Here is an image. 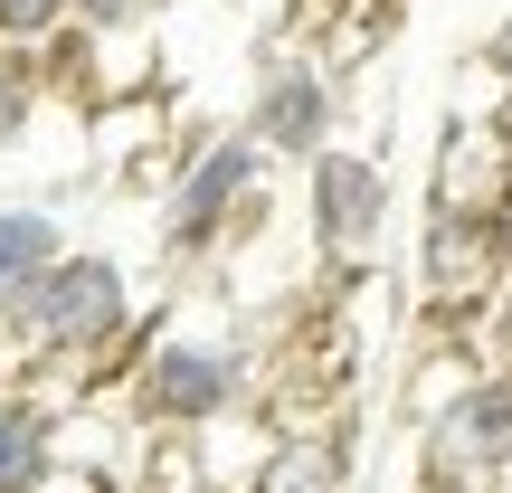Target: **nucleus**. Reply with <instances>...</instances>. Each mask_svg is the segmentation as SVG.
Segmentation results:
<instances>
[{
    "mask_svg": "<svg viewBox=\"0 0 512 493\" xmlns=\"http://www.w3.org/2000/svg\"><path fill=\"white\" fill-rule=\"evenodd\" d=\"M133 266L114 247H57L29 285H10L0 304V351L19 361H105L114 342H133Z\"/></svg>",
    "mask_w": 512,
    "mask_h": 493,
    "instance_id": "obj_1",
    "label": "nucleus"
},
{
    "mask_svg": "<svg viewBox=\"0 0 512 493\" xmlns=\"http://www.w3.org/2000/svg\"><path fill=\"white\" fill-rule=\"evenodd\" d=\"M247 219H266V152L247 143L238 124H209L171 152L162 181V256L171 266H200L238 238Z\"/></svg>",
    "mask_w": 512,
    "mask_h": 493,
    "instance_id": "obj_2",
    "label": "nucleus"
},
{
    "mask_svg": "<svg viewBox=\"0 0 512 493\" xmlns=\"http://www.w3.org/2000/svg\"><path fill=\"white\" fill-rule=\"evenodd\" d=\"M124 399L152 437H200L228 408H247V351L228 332H152Z\"/></svg>",
    "mask_w": 512,
    "mask_h": 493,
    "instance_id": "obj_3",
    "label": "nucleus"
},
{
    "mask_svg": "<svg viewBox=\"0 0 512 493\" xmlns=\"http://www.w3.org/2000/svg\"><path fill=\"white\" fill-rule=\"evenodd\" d=\"M342 114H351V95H342V67H332V57L256 48L247 95H238V133L266 152V162H294V171H304L323 143H342Z\"/></svg>",
    "mask_w": 512,
    "mask_h": 493,
    "instance_id": "obj_4",
    "label": "nucleus"
},
{
    "mask_svg": "<svg viewBox=\"0 0 512 493\" xmlns=\"http://www.w3.org/2000/svg\"><path fill=\"white\" fill-rule=\"evenodd\" d=\"M512 475V380L475 370L437 408H418V484L427 493H494Z\"/></svg>",
    "mask_w": 512,
    "mask_h": 493,
    "instance_id": "obj_5",
    "label": "nucleus"
},
{
    "mask_svg": "<svg viewBox=\"0 0 512 493\" xmlns=\"http://www.w3.org/2000/svg\"><path fill=\"white\" fill-rule=\"evenodd\" d=\"M389 209H399V190H389V162L370 143H323L304 162V238H313V256H323L332 275L380 256Z\"/></svg>",
    "mask_w": 512,
    "mask_h": 493,
    "instance_id": "obj_6",
    "label": "nucleus"
},
{
    "mask_svg": "<svg viewBox=\"0 0 512 493\" xmlns=\"http://www.w3.org/2000/svg\"><path fill=\"white\" fill-rule=\"evenodd\" d=\"M503 275H512V219L427 209V247H418V304L427 313H484Z\"/></svg>",
    "mask_w": 512,
    "mask_h": 493,
    "instance_id": "obj_7",
    "label": "nucleus"
},
{
    "mask_svg": "<svg viewBox=\"0 0 512 493\" xmlns=\"http://www.w3.org/2000/svg\"><path fill=\"white\" fill-rule=\"evenodd\" d=\"M437 209H512V124H446L437 152Z\"/></svg>",
    "mask_w": 512,
    "mask_h": 493,
    "instance_id": "obj_8",
    "label": "nucleus"
},
{
    "mask_svg": "<svg viewBox=\"0 0 512 493\" xmlns=\"http://www.w3.org/2000/svg\"><path fill=\"white\" fill-rule=\"evenodd\" d=\"M57 399H29V389H0V493H38L57 475Z\"/></svg>",
    "mask_w": 512,
    "mask_h": 493,
    "instance_id": "obj_9",
    "label": "nucleus"
},
{
    "mask_svg": "<svg viewBox=\"0 0 512 493\" xmlns=\"http://www.w3.org/2000/svg\"><path fill=\"white\" fill-rule=\"evenodd\" d=\"M48 114H57L48 57H38V48H0V152H29Z\"/></svg>",
    "mask_w": 512,
    "mask_h": 493,
    "instance_id": "obj_10",
    "label": "nucleus"
},
{
    "mask_svg": "<svg viewBox=\"0 0 512 493\" xmlns=\"http://www.w3.org/2000/svg\"><path fill=\"white\" fill-rule=\"evenodd\" d=\"M256 493H351V446L342 437H275Z\"/></svg>",
    "mask_w": 512,
    "mask_h": 493,
    "instance_id": "obj_11",
    "label": "nucleus"
},
{
    "mask_svg": "<svg viewBox=\"0 0 512 493\" xmlns=\"http://www.w3.org/2000/svg\"><path fill=\"white\" fill-rule=\"evenodd\" d=\"M57 247H67V219H57V209H29V200L0 209V304H10V285H29Z\"/></svg>",
    "mask_w": 512,
    "mask_h": 493,
    "instance_id": "obj_12",
    "label": "nucleus"
},
{
    "mask_svg": "<svg viewBox=\"0 0 512 493\" xmlns=\"http://www.w3.org/2000/svg\"><path fill=\"white\" fill-rule=\"evenodd\" d=\"M67 29H76V0H0V48H38L48 57Z\"/></svg>",
    "mask_w": 512,
    "mask_h": 493,
    "instance_id": "obj_13",
    "label": "nucleus"
},
{
    "mask_svg": "<svg viewBox=\"0 0 512 493\" xmlns=\"http://www.w3.org/2000/svg\"><path fill=\"white\" fill-rule=\"evenodd\" d=\"M475 361H484V370H503V380H512V275L494 285V304H484V342H475Z\"/></svg>",
    "mask_w": 512,
    "mask_h": 493,
    "instance_id": "obj_14",
    "label": "nucleus"
},
{
    "mask_svg": "<svg viewBox=\"0 0 512 493\" xmlns=\"http://www.w3.org/2000/svg\"><path fill=\"white\" fill-rule=\"evenodd\" d=\"M162 0H76V29H152Z\"/></svg>",
    "mask_w": 512,
    "mask_h": 493,
    "instance_id": "obj_15",
    "label": "nucleus"
},
{
    "mask_svg": "<svg viewBox=\"0 0 512 493\" xmlns=\"http://www.w3.org/2000/svg\"><path fill=\"white\" fill-rule=\"evenodd\" d=\"M494 48H503V67H512V19H503V38H494Z\"/></svg>",
    "mask_w": 512,
    "mask_h": 493,
    "instance_id": "obj_16",
    "label": "nucleus"
},
{
    "mask_svg": "<svg viewBox=\"0 0 512 493\" xmlns=\"http://www.w3.org/2000/svg\"><path fill=\"white\" fill-rule=\"evenodd\" d=\"M494 493H512V475H503V484H494Z\"/></svg>",
    "mask_w": 512,
    "mask_h": 493,
    "instance_id": "obj_17",
    "label": "nucleus"
}]
</instances>
